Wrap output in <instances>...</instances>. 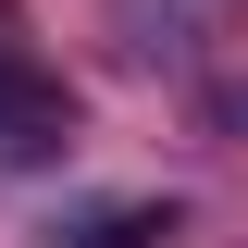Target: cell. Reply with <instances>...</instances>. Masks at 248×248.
Instances as JSON below:
<instances>
[{
    "instance_id": "obj_1",
    "label": "cell",
    "mask_w": 248,
    "mask_h": 248,
    "mask_svg": "<svg viewBox=\"0 0 248 248\" xmlns=\"http://www.w3.org/2000/svg\"><path fill=\"white\" fill-rule=\"evenodd\" d=\"M50 137H62V87L37 75V50L0 13V149H50Z\"/></svg>"
}]
</instances>
